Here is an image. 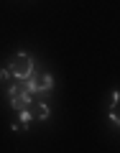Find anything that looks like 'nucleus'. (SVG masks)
I'll return each instance as SVG.
<instances>
[{"label": "nucleus", "mask_w": 120, "mask_h": 153, "mask_svg": "<svg viewBox=\"0 0 120 153\" xmlns=\"http://www.w3.org/2000/svg\"><path fill=\"white\" fill-rule=\"evenodd\" d=\"M10 74L16 82H26V79H31L33 74H36V61H33V56H28L26 51H16L10 59Z\"/></svg>", "instance_id": "obj_1"}, {"label": "nucleus", "mask_w": 120, "mask_h": 153, "mask_svg": "<svg viewBox=\"0 0 120 153\" xmlns=\"http://www.w3.org/2000/svg\"><path fill=\"white\" fill-rule=\"evenodd\" d=\"M8 102L16 112H23V110H31L36 105V94L28 92L23 82H16L13 87H8Z\"/></svg>", "instance_id": "obj_2"}, {"label": "nucleus", "mask_w": 120, "mask_h": 153, "mask_svg": "<svg viewBox=\"0 0 120 153\" xmlns=\"http://www.w3.org/2000/svg\"><path fill=\"white\" fill-rule=\"evenodd\" d=\"M26 89L31 94H49L51 89L56 87V79H54V74L51 71H36V74L31 76V79H26Z\"/></svg>", "instance_id": "obj_3"}, {"label": "nucleus", "mask_w": 120, "mask_h": 153, "mask_svg": "<svg viewBox=\"0 0 120 153\" xmlns=\"http://www.w3.org/2000/svg\"><path fill=\"white\" fill-rule=\"evenodd\" d=\"M36 120V115H33V107L31 110H23V112H18V123H13V130H28V125Z\"/></svg>", "instance_id": "obj_4"}, {"label": "nucleus", "mask_w": 120, "mask_h": 153, "mask_svg": "<svg viewBox=\"0 0 120 153\" xmlns=\"http://www.w3.org/2000/svg\"><path fill=\"white\" fill-rule=\"evenodd\" d=\"M33 115H36V120H49L51 107L46 102H36V105H33Z\"/></svg>", "instance_id": "obj_5"}, {"label": "nucleus", "mask_w": 120, "mask_h": 153, "mask_svg": "<svg viewBox=\"0 0 120 153\" xmlns=\"http://www.w3.org/2000/svg\"><path fill=\"white\" fill-rule=\"evenodd\" d=\"M107 120H110V125H113V128H118V130H120V115L115 112V110H107Z\"/></svg>", "instance_id": "obj_6"}, {"label": "nucleus", "mask_w": 120, "mask_h": 153, "mask_svg": "<svg viewBox=\"0 0 120 153\" xmlns=\"http://www.w3.org/2000/svg\"><path fill=\"white\" fill-rule=\"evenodd\" d=\"M118 105H120V92L115 89V92H113V100H110V110H115Z\"/></svg>", "instance_id": "obj_7"}]
</instances>
